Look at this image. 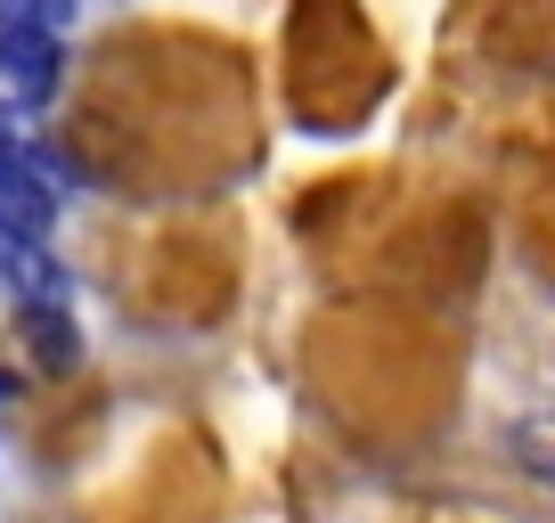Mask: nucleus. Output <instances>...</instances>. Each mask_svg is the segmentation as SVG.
<instances>
[{"instance_id": "nucleus-1", "label": "nucleus", "mask_w": 555, "mask_h": 523, "mask_svg": "<svg viewBox=\"0 0 555 523\" xmlns=\"http://www.w3.org/2000/svg\"><path fill=\"white\" fill-rule=\"evenodd\" d=\"M66 25H50L41 9L25 0H0V99L17 106V115H41L66 82Z\"/></svg>"}, {"instance_id": "nucleus-2", "label": "nucleus", "mask_w": 555, "mask_h": 523, "mask_svg": "<svg viewBox=\"0 0 555 523\" xmlns=\"http://www.w3.org/2000/svg\"><path fill=\"white\" fill-rule=\"evenodd\" d=\"M17 393H25V384H17V368H0V418L17 409Z\"/></svg>"}, {"instance_id": "nucleus-3", "label": "nucleus", "mask_w": 555, "mask_h": 523, "mask_svg": "<svg viewBox=\"0 0 555 523\" xmlns=\"http://www.w3.org/2000/svg\"><path fill=\"white\" fill-rule=\"evenodd\" d=\"M25 9H41L50 25H66V17H74V0H25Z\"/></svg>"}, {"instance_id": "nucleus-4", "label": "nucleus", "mask_w": 555, "mask_h": 523, "mask_svg": "<svg viewBox=\"0 0 555 523\" xmlns=\"http://www.w3.org/2000/svg\"><path fill=\"white\" fill-rule=\"evenodd\" d=\"M9 140H25V131H17V106L0 99V148H9Z\"/></svg>"}]
</instances>
